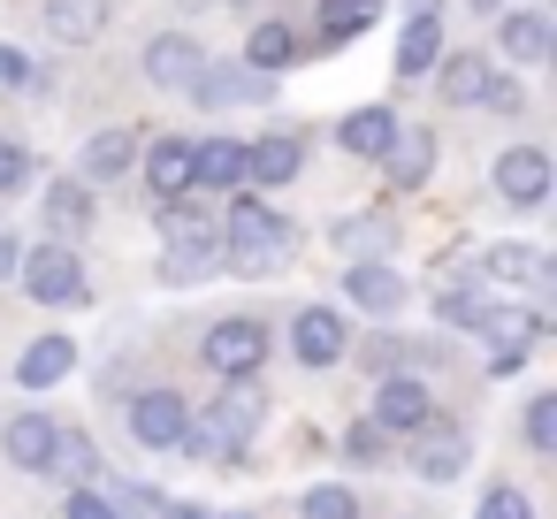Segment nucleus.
<instances>
[{"label":"nucleus","mask_w":557,"mask_h":519,"mask_svg":"<svg viewBox=\"0 0 557 519\" xmlns=\"http://www.w3.org/2000/svg\"><path fill=\"white\" fill-rule=\"evenodd\" d=\"M123 420H131V443L176 450V435H184V420H191V397H184V390H138V397L123 405Z\"/></svg>","instance_id":"nucleus-6"},{"label":"nucleus","mask_w":557,"mask_h":519,"mask_svg":"<svg viewBox=\"0 0 557 519\" xmlns=\"http://www.w3.org/2000/svg\"><path fill=\"white\" fill-rule=\"evenodd\" d=\"M191 191H245V138H199L191 146Z\"/></svg>","instance_id":"nucleus-15"},{"label":"nucleus","mask_w":557,"mask_h":519,"mask_svg":"<svg viewBox=\"0 0 557 519\" xmlns=\"http://www.w3.org/2000/svg\"><path fill=\"white\" fill-rule=\"evenodd\" d=\"M16 268H24V245H16V237H0V283H9Z\"/></svg>","instance_id":"nucleus-46"},{"label":"nucleus","mask_w":557,"mask_h":519,"mask_svg":"<svg viewBox=\"0 0 557 519\" xmlns=\"http://www.w3.org/2000/svg\"><path fill=\"white\" fill-rule=\"evenodd\" d=\"M473 519H534V504H527V489H511V481H496L481 504H473Z\"/></svg>","instance_id":"nucleus-41"},{"label":"nucleus","mask_w":557,"mask_h":519,"mask_svg":"<svg viewBox=\"0 0 557 519\" xmlns=\"http://www.w3.org/2000/svg\"><path fill=\"white\" fill-rule=\"evenodd\" d=\"M382 169H389L397 191H420V184L435 176V131H405V123H397V138L382 146Z\"/></svg>","instance_id":"nucleus-19"},{"label":"nucleus","mask_w":557,"mask_h":519,"mask_svg":"<svg viewBox=\"0 0 557 519\" xmlns=\"http://www.w3.org/2000/svg\"><path fill=\"white\" fill-rule=\"evenodd\" d=\"M496 47H504L511 62H542V54H549V16H534V9L504 16V24H496Z\"/></svg>","instance_id":"nucleus-32"},{"label":"nucleus","mask_w":557,"mask_h":519,"mask_svg":"<svg viewBox=\"0 0 557 519\" xmlns=\"http://www.w3.org/2000/svg\"><path fill=\"white\" fill-rule=\"evenodd\" d=\"M496 199H511V207H542V199H549V153H542V146H511V153H496Z\"/></svg>","instance_id":"nucleus-11"},{"label":"nucleus","mask_w":557,"mask_h":519,"mask_svg":"<svg viewBox=\"0 0 557 519\" xmlns=\"http://www.w3.org/2000/svg\"><path fill=\"white\" fill-rule=\"evenodd\" d=\"M344 298H351L359 313L389 321V313L405 306V275H397L389 260H351V275H344Z\"/></svg>","instance_id":"nucleus-13"},{"label":"nucleus","mask_w":557,"mask_h":519,"mask_svg":"<svg viewBox=\"0 0 557 519\" xmlns=\"http://www.w3.org/2000/svg\"><path fill=\"white\" fill-rule=\"evenodd\" d=\"M176 450H184V458H199V466H214V473H237V466H245V443H237L214 412H191V420H184V435H176Z\"/></svg>","instance_id":"nucleus-18"},{"label":"nucleus","mask_w":557,"mask_h":519,"mask_svg":"<svg viewBox=\"0 0 557 519\" xmlns=\"http://www.w3.org/2000/svg\"><path fill=\"white\" fill-rule=\"evenodd\" d=\"M405 9H412V16H443V0H405Z\"/></svg>","instance_id":"nucleus-48"},{"label":"nucleus","mask_w":557,"mask_h":519,"mask_svg":"<svg viewBox=\"0 0 557 519\" xmlns=\"http://www.w3.org/2000/svg\"><path fill=\"white\" fill-rule=\"evenodd\" d=\"M47 230L70 245V237H85L92 230V184H77V176H54L47 184Z\"/></svg>","instance_id":"nucleus-25"},{"label":"nucleus","mask_w":557,"mask_h":519,"mask_svg":"<svg viewBox=\"0 0 557 519\" xmlns=\"http://www.w3.org/2000/svg\"><path fill=\"white\" fill-rule=\"evenodd\" d=\"M138 169H146L153 199H176V191H191V138H153V146L138 153Z\"/></svg>","instance_id":"nucleus-23"},{"label":"nucleus","mask_w":557,"mask_h":519,"mask_svg":"<svg viewBox=\"0 0 557 519\" xmlns=\"http://www.w3.org/2000/svg\"><path fill=\"white\" fill-rule=\"evenodd\" d=\"M108 0H47V39L54 47H92L100 32H108Z\"/></svg>","instance_id":"nucleus-20"},{"label":"nucleus","mask_w":557,"mask_h":519,"mask_svg":"<svg viewBox=\"0 0 557 519\" xmlns=\"http://www.w3.org/2000/svg\"><path fill=\"white\" fill-rule=\"evenodd\" d=\"M298 169H306V138H290V131L245 146V184H290Z\"/></svg>","instance_id":"nucleus-21"},{"label":"nucleus","mask_w":557,"mask_h":519,"mask_svg":"<svg viewBox=\"0 0 557 519\" xmlns=\"http://www.w3.org/2000/svg\"><path fill=\"white\" fill-rule=\"evenodd\" d=\"M298 54H306V39H298L290 24H260V32L245 39V70H260V77H283V70H298Z\"/></svg>","instance_id":"nucleus-28"},{"label":"nucleus","mask_w":557,"mask_h":519,"mask_svg":"<svg viewBox=\"0 0 557 519\" xmlns=\"http://www.w3.org/2000/svg\"><path fill=\"white\" fill-rule=\"evenodd\" d=\"M481 283L549 291V283H557V268H549V252H534V245H488V252H481Z\"/></svg>","instance_id":"nucleus-16"},{"label":"nucleus","mask_w":557,"mask_h":519,"mask_svg":"<svg viewBox=\"0 0 557 519\" xmlns=\"http://www.w3.org/2000/svg\"><path fill=\"white\" fill-rule=\"evenodd\" d=\"M290 252H298L290 222H283L268 199L237 191V207H230V222H222V260H230L237 275H275V268H290Z\"/></svg>","instance_id":"nucleus-1"},{"label":"nucleus","mask_w":557,"mask_h":519,"mask_svg":"<svg viewBox=\"0 0 557 519\" xmlns=\"http://www.w3.org/2000/svg\"><path fill=\"white\" fill-rule=\"evenodd\" d=\"M138 169V138L131 131H92L77 153V184H123Z\"/></svg>","instance_id":"nucleus-14"},{"label":"nucleus","mask_w":557,"mask_h":519,"mask_svg":"<svg viewBox=\"0 0 557 519\" xmlns=\"http://www.w3.org/2000/svg\"><path fill=\"white\" fill-rule=\"evenodd\" d=\"M336 138H344V153H351V161H382V146L397 138V115H389L382 100H374V108H351V115L336 123Z\"/></svg>","instance_id":"nucleus-24"},{"label":"nucleus","mask_w":557,"mask_h":519,"mask_svg":"<svg viewBox=\"0 0 557 519\" xmlns=\"http://www.w3.org/2000/svg\"><path fill=\"white\" fill-rule=\"evenodd\" d=\"M207 70V47L199 39H184V32H161L153 47H146V77L161 85V92H191V77Z\"/></svg>","instance_id":"nucleus-12"},{"label":"nucleus","mask_w":557,"mask_h":519,"mask_svg":"<svg viewBox=\"0 0 557 519\" xmlns=\"http://www.w3.org/2000/svg\"><path fill=\"white\" fill-rule=\"evenodd\" d=\"M199 359L230 382V374H260V359H268V321L260 313H230V321H214L207 329V344H199Z\"/></svg>","instance_id":"nucleus-3"},{"label":"nucleus","mask_w":557,"mask_h":519,"mask_svg":"<svg viewBox=\"0 0 557 519\" xmlns=\"http://www.w3.org/2000/svg\"><path fill=\"white\" fill-rule=\"evenodd\" d=\"M382 435H412L435 420V390L428 374H374V412H367Z\"/></svg>","instance_id":"nucleus-5"},{"label":"nucleus","mask_w":557,"mask_h":519,"mask_svg":"<svg viewBox=\"0 0 557 519\" xmlns=\"http://www.w3.org/2000/svg\"><path fill=\"white\" fill-rule=\"evenodd\" d=\"M108 504H115V519H153V511H161L153 481H115V489H108Z\"/></svg>","instance_id":"nucleus-40"},{"label":"nucleus","mask_w":557,"mask_h":519,"mask_svg":"<svg viewBox=\"0 0 557 519\" xmlns=\"http://www.w3.org/2000/svg\"><path fill=\"white\" fill-rule=\"evenodd\" d=\"M161 519H214V511H207V504L191 496V504H161Z\"/></svg>","instance_id":"nucleus-47"},{"label":"nucleus","mask_w":557,"mask_h":519,"mask_svg":"<svg viewBox=\"0 0 557 519\" xmlns=\"http://www.w3.org/2000/svg\"><path fill=\"white\" fill-rule=\"evenodd\" d=\"M473 329H481V344H488V374H496V382H504V374H519V367L542 351V336H549L534 306H496V298L481 306V321H473Z\"/></svg>","instance_id":"nucleus-2"},{"label":"nucleus","mask_w":557,"mask_h":519,"mask_svg":"<svg viewBox=\"0 0 557 519\" xmlns=\"http://www.w3.org/2000/svg\"><path fill=\"white\" fill-rule=\"evenodd\" d=\"M214 420H222L237 443H252V435L268 428V390H260V374H230L222 397H214Z\"/></svg>","instance_id":"nucleus-17"},{"label":"nucleus","mask_w":557,"mask_h":519,"mask_svg":"<svg viewBox=\"0 0 557 519\" xmlns=\"http://www.w3.org/2000/svg\"><path fill=\"white\" fill-rule=\"evenodd\" d=\"M47 473H70V481H100V443L85 428H62L54 435V466Z\"/></svg>","instance_id":"nucleus-34"},{"label":"nucleus","mask_w":557,"mask_h":519,"mask_svg":"<svg viewBox=\"0 0 557 519\" xmlns=\"http://www.w3.org/2000/svg\"><path fill=\"white\" fill-rule=\"evenodd\" d=\"M176 237H214V222H207V207H199L191 191L161 199V245H176Z\"/></svg>","instance_id":"nucleus-35"},{"label":"nucleus","mask_w":557,"mask_h":519,"mask_svg":"<svg viewBox=\"0 0 557 519\" xmlns=\"http://www.w3.org/2000/svg\"><path fill=\"white\" fill-rule=\"evenodd\" d=\"M527 450H542V458H557V390H534L527 397Z\"/></svg>","instance_id":"nucleus-38"},{"label":"nucleus","mask_w":557,"mask_h":519,"mask_svg":"<svg viewBox=\"0 0 557 519\" xmlns=\"http://www.w3.org/2000/svg\"><path fill=\"white\" fill-rule=\"evenodd\" d=\"M24 85H32V62L16 47H0V92H24Z\"/></svg>","instance_id":"nucleus-45"},{"label":"nucleus","mask_w":557,"mask_h":519,"mask_svg":"<svg viewBox=\"0 0 557 519\" xmlns=\"http://www.w3.org/2000/svg\"><path fill=\"white\" fill-rule=\"evenodd\" d=\"M191 100L199 108H260V100H275V77H260V70H245V62H230V70H199L191 77Z\"/></svg>","instance_id":"nucleus-10"},{"label":"nucleus","mask_w":557,"mask_h":519,"mask_svg":"<svg viewBox=\"0 0 557 519\" xmlns=\"http://www.w3.org/2000/svg\"><path fill=\"white\" fill-rule=\"evenodd\" d=\"M473 9H481V16H496V9H504V0H473Z\"/></svg>","instance_id":"nucleus-49"},{"label":"nucleus","mask_w":557,"mask_h":519,"mask_svg":"<svg viewBox=\"0 0 557 519\" xmlns=\"http://www.w3.org/2000/svg\"><path fill=\"white\" fill-rule=\"evenodd\" d=\"M70 367H77V344L70 336H32L16 351V382L24 390H54V382H70Z\"/></svg>","instance_id":"nucleus-22"},{"label":"nucleus","mask_w":557,"mask_h":519,"mask_svg":"<svg viewBox=\"0 0 557 519\" xmlns=\"http://www.w3.org/2000/svg\"><path fill=\"white\" fill-rule=\"evenodd\" d=\"M481 108H496V115H527V92L511 85V77H488V100Z\"/></svg>","instance_id":"nucleus-44"},{"label":"nucleus","mask_w":557,"mask_h":519,"mask_svg":"<svg viewBox=\"0 0 557 519\" xmlns=\"http://www.w3.org/2000/svg\"><path fill=\"white\" fill-rule=\"evenodd\" d=\"M420 443H412V473L420 481H458L466 466H473V435L458 428V420H428V428H412Z\"/></svg>","instance_id":"nucleus-7"},{"label":"nucleus","mask_w":557,"mask_h":519,"mask_svg":"<svg viewBox=\"0 0 557 519\" xmlns=\"http://www.w3.org/2000/svg\"><path fill=\"white\" fill-rule=\"evenodd\" d=\"M62 519H115V504H108L100 489H85V481H77V489H70V504H62Z\"/></svg>","instance_id":"nucleus-43"},{"label":"nucleus","mask_w":557,"mask_h":519,"mask_svg":"<svg viewBox=\"0 0 557 519\" xmlns=\"http://www.w3.org/2000/svg\"><path fill=\"white\" fill-rule=\"evenodd\" d=\"M374 24H382V0H321V9H313V32H321V47H344V39L374 32Z\"/></svg>","instance_id":"nucleus-27"},{"label":"nucleus","mask_w":557,"mask_h":519,"mask_svg":"<svg viewBox=\"0 0 557 519\" xmlns=\"http://www.w3.org/2000/svg\"><path fill=\"white\" fill-rule=\"evenodd\" d=\"M214 519H252V511H214Z\"/></svg>","instance_id":"nucleus-50"},{"label":"nucleus","mask_w":557,"mask_h":519,"mask_svg":"<svg viewBox=\"0 0 557 519\" xmlns=\"http://www.w3.org/2000/svg\"><path fill=\"white\" fill-rule=\"evenodd\" d=\"M214 260H222L214 237H176V245H161V283H207Z\"/></svg>","instance_id":"nucleus-31"},{"label":"nucleus","mask_w":557,"mask_h":519,"mask_svg":"<svg viewBox=\"0 0 557 519\" xmlns=\"http://www.w3.org/2000/svg\"><path fill=\"white\" fill-rule=\"evenodd\" d=\"M344 458H351V466H382V458H389V435H382L374 420H351V428H344Z\"/></svg>","instance_id":"nucleus-39"},{"label":"nucleus","mask_w":557,"mask_h":519,"mask_svg":"<svg viewBox=\"0 0 557 519\" xmlns=\"http://www.w3.org/2000/svg\"><path fill=\"white\" fill-rule=\"evenodd\" d=\"M24 184H32V153H24L16 138H0V199L24 191Z\"/></svg>","instance_id":"nucleus-42"},{"label":"nucleus","mask_w":557,"mask_h":519,"mask_svg":"<svg viewBox=\"0 0 557 519\" xmlns=\"http://www.w3.org/2000/svg\"><path fill=\"white\" fill-rule=\"evenodd\" d=\"M443 54V16H405V39H397V77H428Z\"/></svg>","instance_id":"nucleus-30"},{"label":"nucleus","mask_w":557,"mask_h":519,"mask_svg":"<svg viewBox=\"0 0 557 519\" xmlns=\"http://www.w3.org/2000/svg\"><path fill=\"white\" fill-rule=\"evenodd\" d=\"M298 519H359V489H344V481H313V489L298 496Z\"/></svg>","instance_id":"nucleus-37"},{"label":"nucleus","mask_w":557,"mask_h":519,"mask_svg":"<svg viewBox=\"0 0 557 519\" xmlns=\"http://www.w3.org/2000/svg\"><path fill=\"white\" fill-rule=\"evenodd\" d=\"M481 306H488V283H450V291H435V321H443V329H473Z\"/></svg>","instance_id":"nucleus-36"},{"label":"nucleus","mask_w":557,"mask_h":519,"mask_svg":"<svg viewBox=\"0 0 557 519\" xmlns=\"http://www.w3.org/2000/svg\"><path fill=\"white\" fill-rule=\"evenodd\" d=\"M435 92L458 100V108H481V100H488V62H481V54H450L443 77H435Z\"/></svg>","instance_id":"nucleus-33"},{"label":"nucleus","mask_w":557,"mask_h":519,"mask_svg":"<svg viewBox=\"0 0 557 519\" xmlns=\"http://www.w3.org/2000/svg\"><path fill=\"white\" fill-rule=\"evenodd\" d=\"M443 367V344H412V336H374V344H359V367L367 374H420V367Z\"/></svg>","instance_id":"nucleus-26"},{"label":"nucleus","mask_w":557,"mask_h":519,"mask_svg":"<svg viewBox=\"0 0 557 519\" xmlns=\"http://www.w3.org/2000/svg\"><path fill=\"white\" fill-rule=\"evenodd\" d=\"M54 435H62V420L39 412V405H24L9 428H0V450H9L16 473H47V466H54Z\"/></svg>","instance_id":"nucleus-9"},{"label":"nucleus","mask_w":557,"mask_h":519,"mask_svg":"<svg viewBox=\"0 0 557 519\" xmlns=\"http://www.w3.org/2000/svg\"><path fill=\"white\" fill-rule=\"evenodd\" d=\"M290 351H298V367H306V374H313V367H336V359L351 351L344 313H336V306H306V313L290 321Z\"/></svg>","instance_id":"nucleus-8"},{"label":"nucleus","mask_w":557,"mask_h":519,"mask_svg":"<svg viewBox=\"0 0 557 519\" xmlns=\"http://www.w3.org/2000/svg\"><path fill=\"white\" fill-rule=\"evenodd\" d=\"M329 237H336L344 260H382V252L397 245V222H389V214H344Z\"/></svg>","instance_id":"nucleus-29"},{"label":"nucleus","mask_w":557,"mask_h":519,"mask_svg":"<svg viewBox=\"0 0 557 519\" xmlns=\"http://www.w3.org/2000/svg\"><path fill=\"white\" fill-rule=\"evenodd\" d=\"M24 291L39 298V306H85V260L54 237V245H39V252H24Z\"/></svg>","instance_id":"nucleus-4"}]
</instances>
